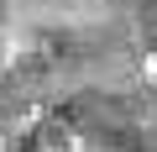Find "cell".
<instances>
[{
  "instance_id": "1",
  "label": "cell",
  "mask_w": 157,
  "mask_h": 152,
  "mask_svg": "<svg viewBox=\"0 0 157 152\" xmlns=\"http://www.w3.org/2000/svg\"><path fill=\"white\" fill-rule=\"evenodd\" d=\"M141 68H147V79H152V89H157V47L147 53V63H141Z\"/></svg>"
}]
</instances>
